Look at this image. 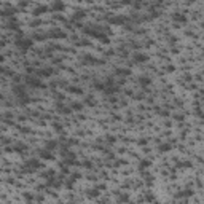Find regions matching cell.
<instances>
[{"instance_id": "6da1fadb", "label": "cell", "mask_w": 204, "mask_h": 204, "mask_svg": "<svg viewBox=\"0 0 204 204\" xmlns=\"http://www.w3.org/2000/svg\"><path fill=\"white\" fill-rule=\"evenodd\" d=\"M16 46L21 51H29L32 46H34V40L32 38H18L16 40Z\"/></svg>"}, {"instance_id": "7a4b0ae2", "label": "cell", "mask_w": 204, "mask_h": 204, "mask_svg": "<svg viewBox=\"0 0 204 204\" xmlns=\"http://www.w3.org/2000/svg\"><path fill=\"white\" fill-rule=\"evenodd\" d=\"M26 83L29 86H34V88H45L43 83L38 78H35V77H26Z\"/></svg>"}, {"instance_id": "3957f363", "label": "cell", "mask_w": 204, "mask_h": 204, "mask_svg": "<svg viewBox=\"0 0 204 204\" xmlns=\"http://www.w3.org/2000/svg\"><path fill=\"white\" fill-rule=\"evenodd\" d=\"M110 24H115V26H124L128 18L126 16H113V18H108Z\"/></svg>"}, {"instance_id": "277c9868", "label": "cell", "mask_w": 204, "mask_h": 204, "mask_svg": "<svg viewBox=\"0 0 204 204\" xmlns=\"http://www.w3.org/2000/svg\"><path fill=\"white\" fill-rule=\"evenodd\" d=\"M147 61H148V54H145V53H136L134 54V62L136 64H144Z\"/></svg>"}, {"instance_id": "5b68a950", "label": "cell", "mask_w": 204, "mask_h": 204, "mask_svg": "<svg viewBox=\"0 0 204 204\" xmlns=\"http://www.w3.org/2000/svg\"><path fill=\"white\" fill-rule=\"evenodd\" d=\"M64 8H66V5H64L62 0H54L53 5H51V10L53 11H64Z\"/></svg>"}, {"instance_id": "8992f818", "label": "cell", "mask_w": 204, "mask_h": 204, "mask_svg": "<svg viewBox=\"0 0 204 204\" xmlns=\"http://www.w3.org/2000/svg\"><path fill=\"white\" fill-rule=\"evenodd\" d=\"M118 91V86L115 85V83H112V85H105V88H104V92L107 96H112V94H115V92Z\"/></svg>"}, {"instance_id": "52a82bcc", "label": "cell", "mask_w": 204, "mask_h": 204, "mask_svg": "<svg viewBox=\"0 0 204 204\" xmlns=\"http://www.w3.org/2000/svg\"><path fill=\"white\" fill-rule=\"evenodd\" d=\"M50 10V8L48 6H46V5H38V6H37V8H34V16H42L43 13H46V11H48Z\"/></svg>"}, {"instance_id": "ba28073f", "label": "cell", "mask_w": 204, "mask_h": 204, "mask_svg": "<svg viewBox=\"0 0 204 204\" xmlns=\"http://www.w3.org/2000/svg\"><path fill=\"white\" fill-rule=\"evenodd\" d=\"M172 19L175 21V22H180V24H185V22H187V16H185L183 13H174L172 14Z\"/></svg>"}, {"instance_id": "9c48e42d", "label": "cell", "mask_w": 204, "mask_h": 204, "mask_svg": "<svg viewBox=\"0 0 204 204\" xmlns=\"http://www.w3.org/2000/svg\"><path fill=\"white\" fill-rule=\"evenodd\" d=\"M50 37L51 38H66V32H62V30H59V29H53L51 32H50Z\"/></svg>"}, {"instance_id": "30bf717a", "label": "cell", "mask_w": 204, "mask_h": 204, "mask_svg": "<svg viewBox=\"0 0 204 204\" xmlns=\"http://www.w3.org/2000/svg\"><path fill=\"white\" fill-rule=\"evenodd\" d=\"M94 38H97V40H99L100 43H105V45H108V43H110V38H108V35H107V34H102V32H97Z\"/></svg>"}, {"instance_id": "8fae6325", "label": "cell", "mask_w": 204, "mask_h": 204, "mask_svg": "<svg viewBox=\"0 0 204 204\" xmlns=\"http://www.w3.org/2000/svg\"><path fill=\"white\" fill-rule=\"evenodd\" d=\"M18 13V8H6V10H3V11H0V14L2 16H8V18H13L14 14Z\"/></svg>"}, {"instance_id": "7c38bea8", "label": "cell", "mask_w": 204, "mask_h": 204, "mask_svg": "<svg viewBox=\"0 0 204 204\" xmlns=\"http://www.w3.org/2000/svg\"><path fill=\"white\" fill-rule=\"evenodd\" d=\"M37 75L42 77V78H48V77L53 75V69H42V70L37 72Z\"/></svg>"}, {"instance_id": "4fadbf2b", "label": "cell", "mask_w": 204, "mask_h": 204, "mask_svg": "<svg viewBox=\"0 0 204 204\" xmlns=\"http://www.w3.org/2000/svg\"><path fill=\"white\" fill-rule=\"evenodd\" d=\"M40 158L45 160V161H50V160L54 158V156H53V153H51L50 150H43V152H40Z\"/></svg>"}, {"instance_id": "5bb4252c", "label": "cell", "mask_w": 204, "mask_h": 204, "mask_svg": "<svg viewBox=\"0 0 204 204\" xmlns=\"http://www.w3.org/2000/svg\"><path fill=\"white\" fill-rule=\"evenodd\" d=\"M150 83H152V78L150 77H140V78H139V85L144 86V88L150 86Z\"/></svg>"}, {"instance_id": "9a60e30c", "label": "cell", "mask_w": 204, "mask_h": 204, "mask_svg": "<svg viewBox=\"0 0 204 204\" xmlns=\"http://www.w3.org/2000/svg\"><path fill=\"white\" fill-rule=\"evenodd\" d=\"M24 166H30L32 169H37V168H40V161H38V160H35V158H32V160L27 161Z\"/></svg>"}, {"instance_id": "2e32d148", "label": "cell", "mask_w": 204, "mask_h": 204, "mask_svg": "<svg viewBox=\"0 0 204 204\" xmlns=\"http://www.w3.org/2000/svg\"><path fill=\"white\" fill-rule=\"evenodd\" d=\"M69 92H72V94H77V96H81V94H83V89L78 88V86H70V88H69Z\"/></svg>"}, {"instance_id": "e0dca14e", "label": "cell", "mask_w": 204, "mask_h": 204, "mask_svg": "<svg viewBox=\"0 0 204 204\" xmlns=\"http://www.w3.org/2000/svg\"><path fill=\"white\" fill-rule=\"evenodd\" d=\"M129 73H131V70H129V69H116V70H115V75H123V77H128Z\"/></svg>"}, {"instance_id": "ac0fdd59", "label": "cell", "mask_w": 204, "mask_h": 204, "mask_svg": "<svg viewBox=\"0 0 204 204\" xmlns=\"http://www.w3.org/2000/svg\"><path fill=\"white\" fill-rule=\"evenodd\" d=\"M171 148H172V145H171V144H161V145L158 147V150H160L161 153H166V152H169Z\"/></svg>"}, {"instance_id": "d6986e66", "label": "cell", "mask_w": 204, "mask_h": 204, "mask_svg": "<svg viewBox=\"0 0 204 204\" xmlns=\"http://www.w3.org/2000/svg\"><path fill=\"white\" fill-rule=\"evenodd\" d=\"M45 147H46V150H51V152H53L54 148L58 147V142H56V140H48V142H46V145H45Z\"/></svg>"}, {"instance_id": "ffe728a7", "label": "cell", "mask_w": 204, "mask_h": 204, "mask_svg": "<svg viewBox=\"0 0 204 204\" xmlns=\"http://www.w3.org/2000/svg\"><path fill=\"white\" fill-rule=\"evenodd\" d=\"M14 92H16V96H19V97L27 96V94H26V91L22 89V86H14Z\"/></svg>"}, {"instance_id": "44dd1931", "label": "cell", "mask_w": 204, "mask_h": 204, "mask_svg": "<svg viewBox=\"0 0 204 204\" xmlns=\"http://www.w3.org/2000/svg\"><path fill=\"white\" fill-rule=\"evenodd\" d=\"M150 164H152V163L148 161V160H140V163H139V169H147Z\"/></svg>"}, {"instance_id": "7402d4cb", "label": "cell", "mask_w": 204, "mask_h": 204, "mask_svg": "<svg viewBox=\"0 0 204 204\" xmlns=\"http://www.w3.org/2000/svg\"><path fill=\"white\" fill-rule=\"evenodd\" d=\"M56 108L59 110V112H61V113H70V108H67V107H64L62 104H58V105H56Z\"/></svg>"}, {"instance_id": "603a6c76", "label": "cell", "mask_w": 204, "mask_h": 204, "mask_svg": "<svg viewBox=\"0 0 204 204\" xmlns=\"http://www.w3.org/2000/svg\"><path fill=\"white\" fill-rule=\"evenodd\" d=\"M8 29H13V30L18 29V22H16V19H10V21H8Z\"/></svg>"}, {"instance_id": "cb8c5ba5", "label": "cell", "mask_w": 204, "mask_h": 204, "mask_svg": "<svg viewBox=\"0 0 204 204\" xmlns=\"http://www.w3.org/2000/svg\"><path fill=\"white\" fill-rule=\"evenodd\" d=\"M94 88H97L99 91H104V88H105V83H100V81H94Z\"/></svg>"}, {"instance_id": "d4e9b609", "label": "cell", "mask_w": 204, "mask_h": 204, "mask_svg": "<svg viewBox=\"0 0 204 204\" xmlns=\"http://www.w3.org/2000/svg\"><path fill=\"white\" fill-rule=\"evenodd\" d=\"M83 61H86V62H97V59H94L92 56H89V54H85V56H83Z\"/></svg>"}, {"instance_id": "484cf974", "label": "cell", "mask_w": 204, "mask_h": 204, "mask_svg": "<svg viewBox=\"0 0 204 204\" xmlns=\"http://www.w3.org/2000/svg\"><path fill=\"white\" fill-rule=\"evenodd\" d=\"M85 16H86V14L83 13V11H78V13H75V14H73V19H83Z\"/></svg>"}, {"instance_id": "4316f807", "label": "cell", "mask_w": 204, "mask_h": 204, "mask_svg": "<svg viewBox=\"0 0 204 204\" xmlns=\"http://www.w3.org/2000/svg\"><path fill=\"white\" fill-rule=\"evenodd\" d=\"M179 166H180V168H190V166H191V163H188V161H183V163H179Z\"/></svg>"}, {"instance_id": "83f0119b", "label": "cell", "mask_w": 204, "mask_h": 204, "mask_svg": "<svg viewBox=\"0 0 204 204\" xmlns=\"http://www.w3.org/2000/svg\"><path fill=\"white\" fill-rule=\"evenodd\" d=\"M83 105L81 104H72V110H81Z\"/></svg>"}, {"instance_id": "f1b7e54d", "label": "cell", "mask_w": 204, "mask_h": 204, "mask_svg": "<svg viewBox=\"0 0 204 204\" xmlns=\"http://www.w3.org/2000/svg\"><path fill=\"white\" fill-rule=\"evenodd\" d=\"M43 177H54V172H53V171H48V172L43 174Z\"/></svg>"}, {"instance_id": "f546056e", "label": "cell", "mask_w": 204, "mask_h": 204, "mask_svg": "<svg viewBox=\"0 0 204 204\" xmlns=\"http://www.w3.org/2000/svg\"><path fill=\"white\" fill-rule=\"evenodd\" d=\"M175 70V67L172 66V64H171V66H168V67H166V72H168V73H171V72H174Z\"/></svg>"}, {"instance_id": "4dcf8cb0", "label": "cell", "mask_w": 204, "mask_h": 204, "mask_svg": "<svg viewBox=\"0 0 204 204\" xmlns=\"http://www.w3.org/2000/svg\"><path fill=\"white\" fill-rule=\"evenodd\" d=\"M53 126H54V129H56V131H58V132H61V129H62V126H61L59 123H54Z\"/></svg>"}, {"instance_id": "1f68e13d", "label": "cell", "mask_w": 204, "mask_h": 204, "mask_svg": "<svg viewBox=\"0 0 204 204\" xmlns=\"http://www.w3.org/2000/svg\"><path fill=\"white\" fill-rule=\"evenodd\" d=\"M78 179H81V174H73V175H72V180H75V182H77Z\"/></svg>"}, {"instance_id": "d6a6232c", "label": "cell", "mask_w": 204, "mask_h": 204, "mask_svg": "<svg viewBox=\"0 0 204 204\" xmlns=\"http://www.w3.org/2000/svg\"><path fill=\"white\" fill-rule=\"evenodd\" d=\"M86 104H89V105H94V99H92V97H88V99H86Z\"/></svg>"}, {"instance_id": "836d02e7", "label": "cell", "mask_w": 204, "mask_h": 204, "mask_svg": "<svg viewBox=\"0 0 204 204\" xmlns=\"http://www.w3.org/2000/svg\"><path fill=\"white\" fill-rule=\"evenodd\" d=\"M132 5H134V8H140V6H142V3H140V2H134Z\"/></svg>"}, {"instance_id": "e575fe53", "label": "cell", "mask_w": 204, "mask_h": 204, "mask_svg": "<svg viewBox=\"0 0 204 204\" xmlns=\"http://www.w3.org/2000/svg\"><path fill=\"white\" fill-rule=\"evenodd\" d=\"M78 45H80V46H86L88 42H86V40H81V42H78Z\"/></svg>"}, {"instance_id": "d590c367", "label": "cell", "mask_w": 204, "mask_h": 204, "mask_svg": "<svg viewBox=\"0 0 204 204\" xmlns=\"http://www.w3.org/2000/svg\"><path fill=\"white\" fill-rule=\"evenodd\" d=\"M137 144H139V145H147V140H145V139H142V140H139Z\"/></svg>"}, {"instance_id": "8d00e7d4", "label": "cell", "mask_w": 204, "mask_h": 204, "mask_svg": "<svg viewBox=\"0 0 204 204\" xmlns=\"http://www.w3.org/2000/svg\"><path fill=\"white\" fill-rule=\"evenodd\" d=\"M61 171H62L64 174H67V172H69V168H64V166H62V168H61Z\"/></svg>"}, {"instance_id": "74e56055", "label": "cell", "mask_w": 204, "mask_h": 204, "mask_svg": "<svg viewBox=\"0 0 204 204\" xmlns=\"http://www.w3.org/2000/svg\"><path fill=\"white\" fill-rule=\"evenodd\" d=\"M115 164H118V166H121V164H124V161H123V160H118V161H115Z\"/></svg>"}, {"instance_id": "f35d334b", "label": "cell", "mask_w": 204, "mask_h": 204, "mask_svg": "<svg viewBox=\"0 0 204 204\" xmlns=\"http://www.w3.org/2000/svg\"><path fill=\"white\" fill-rule=\"evenodd\" d=\"M107 139H108V142H113V140H115L113 136H107Z\"/></svg>"}, {"instance_id": "ab89813d", "label": "cell", "mask_w": 204, "mask_h": 204, "mask_svg": "<svg viewBox=\"0 0 204 204\" xmlns=\"http://www.w3.org/2000/svg\"><path fill=\"white\" fill-rule=\"evenodd\" d=\"M24 198H26L27 201H30V199H32V196H30V194H24Z\"/></svg>"}, {"instance_id": "60d3db41", "label": "cell", "mask_w": 204, "mask_h": 204, "mask_svg": "<svg viewBox=\"0 0 204 204\" xmlns=\"http://www.w3.org/2000/svg\"><path fill=\"white\" fill-rule=\"evenodd\" d=\"M175 120H180V121H182V120H183V116H182V115H175Z\"/></svg>"}, {"instance_id": "b9f144b4", "label": "cell", "mask_w": 204, "mask_h": 204, "mask_svg": "<svg viewBox=\"0 0 204 204\" xmlns=\"http://www.w3.org/2000/svg\"><path fill=\"white\" fill-rule=\"evenodd\" d=\"M3 61H5V58H3V56H2V54H0V64H2V62H3Z\"/></svg>"}, {"instance_id": "7bdbcfd3", "label": "cell", "mask_w": 204, "mask_h": 204, "mask_svg": "<svg viewBox=\"0 0 204 204\" xmlns=\"http://www.w3.org/2000/svg\"><path fill=\"white\" fill-rule=\"evenodd\" d=\"M3 72H5V69H3L2 66H0V73H3Z\"/></svg>"}, {"instance_id": "ee69618b", "label": "cell", "mask_w": 204, "mask_h": 204, "mask_svg": "<svg viewBox=\"0 0 204 204\" xmlns=\"http://www.w3.org/2000/svg\"><path fill=\"white\" fill-rule=\"evenodd\" d=\"M91 2H97V0H91Z\"/></svg>"}]
</instances>
